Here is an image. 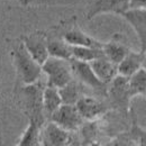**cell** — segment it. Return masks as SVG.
I'll use <instances>...</instances> for the list:
<instances>
[{"label": "cell", "mask_w": 146, "mask_h": 146, "mask_svg": "<svg viewBox=\"0 0 146 146\" xmlns=\"http://www.w3.org/2000/svg\"><path fill=\"white\" fill-rule=\"evenodd\" d=\"M46 84L39 80L32 84H20L16 90V99L21 110L27 115L29 120H34L40 126L45 121L43 110V91Z\"/></svg>", "instance_id": "1"}, {"label": "cell", "mask_w": 146, "mask_h": 146, "mask_svg": "<svg viewBox=\"0 0 146 146\" xmlns=\"http://www.w3.org/2000/svg\"><path fill=\"white\" fill-rule=\"evenodd\" d=\"M10 55L16 70L17 80L20 84H32L40 80L43 73L42 65L28 53L20 38L13 43Z\"/></svg>", "instance_id": "2"}, {"label": "cell", "mask_w": 146, "mask_h": 146, "mask_svg": "<svg viewBox=\"0 0 146 146\" xmlns=\"http://www.w3.org/2000/svg\"><path fill=\"white\" fill-rule=\"evenodd\" d=\"M42 71L46 75V86L62 88L73 80L71 63L68 60L48 56L42 64Z\"/></svg>", "instance_id": "3"}, {"label": "cell", "mask_w": 146, "mask_h": 146, "mask_svg": "<svg viewBox=\"0 0 146 146\" xmlns=\"http://www.w3.org/2000/svg\"><path fill=\"white\" fill-rule=\"evenodd\" d=\"M54 29L71 46H87L94 48H102L104 43L86 34L76 24L75 18L69 19L68 21H61V24L54 27Z\"/></svg>", "instance_id": "4"}, {"label": "cell", "mask_w": 146, "mask_h": 146, "mask_svg": "<svg viewBox=\"0 0 146 146\" xmlns=\"http://www.w3.org/2000/svg\"><path fill=\"white\" fill-rule=\"evenodd\" d=\"M51 121H53L61 128L75 131L83 125V118L79 113L75 105H66L62 104L50 117Z\"/></svg>", "instance_id": "5"}, {"label": "cell", "mask_w": 146, "mask_h": 146, "mask_svg": "<svg viewBox=\"0 0 146 146\" xmlns=\"http://www.w3.org/2000/svg\"><path fill=\"white\" fill-rule=\"evenodd\" d=\"M23 44L25 45L28 53L33 56V58L38 64H43L48 58L47 51V36L44 31H35L27 35L20 37Z\"/></svg>", "instance_id": "6"}, {"label": "cell", "mask_w": 146, "mask_h": 146, "mask_svg": "<svg viewBox=\"0 0 146 146\" xmlns=\"http://www.w3.org/2000/svg\"><path fill=\"white\" fill-rule=\"evenodd\" d=\"M70 63H71L73 76H75L81 83H83L84 86L91 88L92 90H94V91L101 92V93H107L108 84L101 82L97 78V75L94 74L93 70L91 69V66H90V64L88 62H82V61H78V60L71 58Z\"/></svg>", "instance_id": "7"}, {"label": "cell", "mask_w": 146, "mask_h": 146, "mask_svg": "<svg viewBox=\"0 0 146 146\" xmlns=\"http://www.w3.org/2000/svg\"><path fill=\"white\" fill-rule=\"evenodd\" d=\"M107 94L111 105L126 111L131 99L128 88V78L117 74L107 87Z\"/></svg>", "instance_id": "8"}, {"label": "cell", "mask_w": 146, "mask_h": 146, "mask_svg": "<svg viewBox=\"0 0 146 146\" xmlns=\"http://www.w3.org/2000/svg\"><path fill=\"white\" fill-rule=\"evenodd\" d=\"M130 0H92L86 13V18L92 19L102 14H123L129 9Z\"/></svg>", "instance_id": "9"}, {"label": "cell", "mask_w": 146, "mask_h": 146, "mask_svg": "<svg viewBox=\"0 0 146 146\" xmlns=\"http://www.w3.org/2000/svg\"><path fill=\"white\" fill-rule=\"evenodd\" d=\"M40 142L43 146H71L73 144V136L71 131L50 121L40 131Z\"/></svg>", "instance_id": "10"}, {"label": "cell", "mask_w": 146, "mask_h": 146, "mask_svg": "<svg viewBox=\"0 0 146 146\" xmlns=\"http://www.w3.org/2000/svg\"><path fill=\"white\" fill-rule=\"evenodd\" d=\"M120 16L127 21L135 31L141 45V52L146 51V9L129 8Z\"/></svg>", "instance_id": "11"}, {"label": "cell", "mask_w": 146, "mask_h": 146, "mask_svg": "<svg viewBox=\"0 0 146 146\" xmlns=\"http://www.w3.org/2000/svg\"><path fill=\"white\" fill-rule=\"evenodd\" d=\"M75 107L83 118V120L96 121L98 118L107 112V106L97 98L89 96H81L76 101Z\"/></svg>", "instance_id": "12"}, {"label": "cell", "mask_w": 146, "mask_h": 146, "mask_svg": "<svg viewBox=\"0 0 146 146\" xmlns=\"http://www.w3.org/2000/svg\"><path fill=\"white\" fill-rule=\"evenodd\" d=\"M127 39L123 34H115L109 42L104 43L102 52L105 56L115 64H118L129 52Z\"/></svg>", "instance_id": "13"}, {"label": "cell", "mask_w": 146, "mask_h": 146, "mask_svg": "<svg viewBox=\"0 0 146 146\" xmlns=\"http://www.w3.org/2000/svg\"><path fill=\"white\" fill-rule=\"evenodd\" d=\"M46 36H47V51L50 56L68 60V61L72 58V46L68 44L55 29L54 32H50V33L46 32Z\"/></svg>", "instance_id": "14"}, {"label": "cell", "mask_w": 146, "mask_h": 146, "mask_svg": "<svg viewBox=\"0 0 146 146\" xmlns=\"http://www.w3.org/2000/svg\"><path fill=\"white\" fill-rule=\"evenodd\" d=\"M89 64L93 70L94 74L97 75V78L106 84H109L112 81V79L118 74L117 64L112 63L106 56L93 60Z\"/></svg>", "instance_id": "15"}, {"label": "cell", "mask_w": 146, "mask_h": 146, "mask_svg": "<svg viewBox=\"0 0 146 146\" xmlns=\"http://www.w3.org/2000/svg\"><path fill=\"white\" fill-rule=\"evenodd\" d=\"M143 55L144 53L139 52H131L129 51L128 54L117 64L118 74L129 78L139 69H142L143 64Z\"/></svg>", "instance_id": "16"}, {"label": "cell", "mask_w": 146, "mask_h": 146, "mask_svg": "<svg viewBox=\"0 0 146 146\" xmlns=\"http://www.w3.org/2000/svg\"><path fill=\"white\" fill-rule=\"evenodd\" d=\"M62 105V99L57 88L45 86L43 91V110L45 118H50L52 113Z\"/></svg>", "instance_id": "17"}, {"label": "cell", "mask_w": 146, "mask_h": 146, "mask_svg": "<svg viewBox=\"0 0 146 146\" xmlns=\"http://www.w3.org/2000/svg\"><path fill=\"white\" fill-rule=\"evenodd\" d=\"M128 88L131 98L138 94L146 96V71L143 68L128 78Z\"/></svg>", "instance_id": "18"}, {"label": "cell", "mask_w": 146, "mask_h": 146, "mask_svg": "<svg viewBox=\"0 0 146 146\" xmlns=\"http://www.w3.org/2000/svg\"><path fill=\"white\" fill-rule=\"evenodd\" d=\"M40 125L34 120H29L20 142L17 146H39L40 143Z\"/></svg>", "instance_id": "19"}, {"label": "cell", "mask_w": 146, "mask_h": 146, "mask_svg": "<svg viewBox=\"0 0 146 146\" xmlns=\"http://www.w3.org/2000/svg\"><path fill=\"white\" fill-rule=\"evenodd\" d=\"M105 56L102 48H94L87 46H72V58L90 63L93 60Z\"/></svg>", "instance_id": "20"}, {"label": "cell", "mask_w": 146, "mask_h": 146, "mask_svg": "<svg viewBox=\"0 0 146 146\" xmlns=\"http://www.w3.org/2000/svg\"><path fill=\"white\" fill-rule=\"evenodd\" d=\"M61 99H62V104H66V105H75L76 101L80 99V97L82 96L79 84L75 81H71L68 84H65L64 87L58 89Z\"/></svg>", "instance_id": "21"}, {"label": "cell", "mask_w": 146, "mask_h": 146, "mask_svg": "<svg viewBox=\"0 0 146 146\" xmlns=\"http://www.w3.org/2000/svg\"><path fill=\"white\" fill-rule=\"evenodd\" d=\"M130 137L135 142L136 146H146V130L142 129L136 123L133 124Z\"/></svg>", "instance_id": "22"}, {"label": "cell", "mask_w": 146, "mask_h": 146, "mask_svg": "<svg viewBox=\"0 0 146 146\" xmlns=\"http://www.w3.org/2000/svg\"><path fill=\"white\" fill-rule=\"evenodd\" d=\"M129 8H142L146 9V0H130Z\"/></svg>", "instance_id": "23"}, {"label": "cell", "mask_w": 146, "mask_h": 146, "mask_svg": "<svg viewBox=\"0 0 146 146\" xmlns=\"http://www.w3.org/2000/svg\"><path fill=\"white\" fill-rule=\"evenodd\" d=\"M34 0H19V2L21 3V5H24V6H28L29 3H32Z\"/></svg>", "instance_id": "24"}, {"label": "cell", "mask_w": 146, "mask_h": 146, "mask_svg": "<svg viewBox=\"0 0 146 146\" xmlns=\"http://www.w3.org/2000/svg\"><path fill=\"white\" fill-rule=\"evenodd\" d=\"M142 68L146 71V51L144 52V55H143V64H142Z\"/></svg>", "instance_id": "25"}]
</instances>
